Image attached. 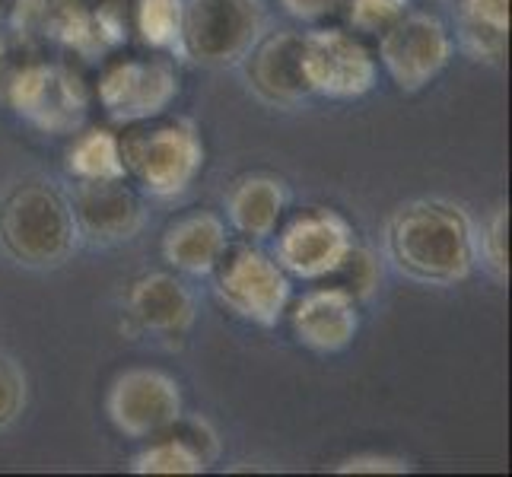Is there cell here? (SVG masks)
<instances>
[{
    "label": "cell",
    "instance_id": "cell-1",
    "mask_svg": "<svg viewBox=\"0 0 512 477\" xmlns=\"http://www.w3.org/2000/svg\"><path fill=\"white\" fill-rule=\"evenodd\" d=\"M388 255L423 284H458L478 261V236L462 207L446 201H411L388 220Z\"/></svg>",
    "mask_w": 512,
    "mask_h": 477
},
{
    "label": "cell",
    "instance_id": "cell-2",
    "mask_svg": "<svg viewBox=\"0 0 512 477\" xmlns=\"http://www.w3.org/2000/svg\"><path fill=\"white\" fill-rule=\"evenodd\" d=\"M77 245L70 201L48 179L16 182L0 198V249L26 268H58Z\"/></svg>",
    "mask_w": 512,
    "mask_h": 477
},
{
    "label": "cell",
    "instance_id": "cell-3",
    "mask_svg": "<svg viewBox=\"0 0 512 477\" xmlns=\"http://www.w3.org/2000/svg\"><path fill=\"white\" fill-rule=\"evenodd\" d=\"M125 179L150 198H179L204 169V144L188 118H150L118 134Z\"/></svg>",
    "mask_w": 512,
    "mask_h": 477
},
{
    "label": "cell",
    "instance_id": "cell-4",
    "mask_svg": "<svg viewBox=\"0 0 512 477\" xmlns=\"http://www.w3.org/2000/svg\"><path fill=\"white\" fill-rule=\"evenodd\" d=\"M7 20L39 45L105 58L128 39V0H16Z\"/></svg>",
    "mask_w": 512,
    "mask_h": 477
},
{
    "label": "cell",
    "instance_id": "cell-5",
    "mask_svg": "<svg viewBox=\"0 0 512 477\" xmlns=\"http://www.w3.org/2000/svg\"><path fill=\"white\" fill-rule=\"evenodd\" d=\"M93 96L115 125L128 128L137 121L166 115L179 96V67L166 51H109L93 80Z\"/></svg>",
    "mask_w": 512,
    "mask_h": 477
},
{
    "label": "cell",
    "instance_id": "cell-6",
    "mask_svg": "<svg viewBox=\"0 0 512 477\" xmlns=\"http://www.w3.org/2000/svg\"><path fill=\"white\" fill-rule=\"evenodd\" d=\"M0 102L45 134H74L90 112L93 90L74 64L48 58L42 48L7 86Z\"/></svg>",
    "mask_w": 512,
    "mask_h": 477
},
{
    "label": "cell",
    "instance_id": "cell-7",
    "mask_svg": "<svg viewBox=\"0 0 512 477\" xmlns=\"http://www.w3.org/2000/svg\"><path fill=\"white\" fill-rule=\"evenodd\" d=\"M210 274H214L220 303L261 328H274L293 299L290 274L280 268L274 255L258 249L252 239L226 242Z\"/></svg>",
    "mask_w": 512,
    "mask_h": 477
},
{
    "label": "cell",
    "instance_id": "cell-8",
    "mask_svg": "<svg viewBox=\"0 0 512 477\" xmlns=\"http://www.w3.org/2000/svg\"><path fill=\"white\" fill-rule=\"evenodd\" d=\"M299 74L312 96L360 99L373 93L379 61L357 32L319 23L312 32H299Z\"/></svg>",
    "mask_w": 512,
    "mask_h": 477
},
{
    "label": "cell",
    "instance_id": "cell-9",
    "mask_svg": "<svg viewBox=\"0 0 512 477\" xmlns=\"http://www.w3.org/2000/svg\"><path fill=\"white\" fill-rule=\"evenodd\" d=\"M261 23L258 0H182L175 48L204 67L236 64L261 39Z\"/></svg>",
    "mask_w": 512,
    "mask_h": 477
},
{
    "label": "cell",
    "instance_id": "cell-10",
    "mask_svg": "<svg viewBox=\"0 0 512 477\" xmlns=\"http://www.w3.org/2000/svg\"><path fill=\"white\" fill-rule=\"evenodd\" d=\"M376 61L398 90L417 93L449 67L452 32L443 23V16L411 7L379 32Z\"/></svg>",
    "mask_w": 512,
    "mask_h": 477
},
{
    "label": "cell",
    "instance_id": "cell-11",
    "mask_svg": "<svg viewBox=\"0 0 512 477\" xmlns=\"http://www.w3.org/2000/svg\"><path fill=\"white\" fill-rule=\"evenodd\" d=\"M353 245V226L331 207H299L274 229V258L296 280H325Z\"/></svg>",
    "mask_w": 512,
    "mask_h": 477
},
{
    "label": "cell",
    "instance_id": "cell-12",
    "mask_svg": "<svg viewBox=\"0 0 512 477\" xmlns=\"http://www.w3.org/2000/svg\"><path fill=\"white\" fill-rule=\"evenodd\" d=\"M182 385L160 369H125L105 395V414L128 439H150L182 420Z\"/></svg>",
    "mask_w": 512,
    "mask_h": 477
},
{
    "label": "cell",
    "instance_id": "cell-13",
    "mask_svg": "<svg viewBox=\"0 0 512 477\" xmlns=\"http://www.w3.org/2000/svg\"><path fill=\"white\" fill-rule=\"evenodd\" d=\"M284 315L296 341L315 353H341L360 331V303L334 284L309 287L303 296L290 299Z\"/></svg>",
    "mask_w": 512,
    "mask_h": 477
},
{
    "label": "cell",
    "instance_id": "cell-14",
    "mask_svg": "<svg viewBox=\"0 0 512 477\" xmlns=\"http://www.w3.org/2000/svg\"><path fill=\"white\" fill-rule=\"evenodd\" d=\"M70 214H74L77 236L96 245L128 242L144 223V207H140V198L128 179L77 182L74 198H70Z\"/></svg>",
    "mask_w": 512,
    "mask_h": 477
},
{
    "label": "cell",
    "instance_id": "cell-15",
    "mask_svg": "<svg viewBox=\"0 0 512 477\" xmlns=\"http://www.w3.org/2000/svg\"><path fill=\"white\" fill-rule=\"evenodd\" d=\"M125 318L134 331L156 338H182L194 322V299L169 271H147L125 290Z\"/></svg>",
    "mask_w": 512,
    "mask_h": 477
},
{
    "label": "cell",
    "instance_id": "cell-16",
    "mask_svg": "<svg viewBox=\"0 0 512 477\" xmlns=\"http://www.w3.org/2000/svg\"><path fill=\"white\" fill-rule=\"evenodd\" d=\"M144 443L131 462L134 474H201L217 458V436L201 420L182 417Z\"/></svg>",
    "mask_w": 512,
    "mask_h": 477
},
{
    "label": "cell",
    "instance_id": "cell-17",
    "mask_svg": "<svg viewBox=\"0 0 512 477\" xmlns=\"http://www.w3.org/2000/svg\"><path fill=\"white\" fill-rule=\"evenodd\" d=\"M249 83L264 102L293 105L306 93L299 74V32H271L249 48Z\"/></svg>",
    "mask_w": 512,
    "mask_h": 477
},
{
    "label": "cell",
    "instance_id": "cell-18",
    "mask_svg": "<svg viewBox=\"0 0 512 477\" xmlns=\"http://www.w3.org/2000/svg\"><path fill=\"white\" fill-rule=\"evenodd\" d=\"M226 242V223L210 210H194V214L172 220L163 229L160 252L172 271L204 277L214 271Z\"/></svg>",
    "mask_w": 512,
    "mask_h": 477
},
{
    "label": "cell",
    "instance_id": "cell-19",
    "mask_svg": "<svg viewBox=\"0 0 512 477\" xmlns=\"http://www.w3.org/2000/svg\"><path fill=\"white\" fill-rule=\"evenodd\" d=\"M287 185L274 175H242L226 194V220L242 239H271L277 223L287 214Z\"/></svg>",
    "mask_w": 512,
    "mask_h": 477
},
{
    "label": "cell",
    "instance_id": "cell-20",
    "mask_svg": "<svg viewBox=\"0 0 512 477\" xmlns=\"http://www.w3.org/2000/svg\"><path fill=\"white\" fill-rule=\"evenodd\" d=\"M455 39L468 58L503 64L509 45V0H455Z\"/></svg>",
    "mask_w": 512,
    "mask_h": 477
},
{
    "label": "cell",
    "instance_id": "cell-21",
    "mask_svg": "<svg viewBox=\"0 0 512 477\" xmlns=\"http://www.w3.org/2000/svg\"><path fill=\"white\" fill-rule=\"evenodd\" d=\"M64 169L74 182H109L125 179L121 166V144L112 128H77L64 153Z\"/></svg>",
    "mask_w": 512,
    "mask_h": 477
},
{
    "label": "cell",
    "instance_id": "cell-22",
    "mask_svg": "<svg viewBox=\"0 0 512 477\" xmlns=\"http://www.w3.org/2000/svg\"><path fill=\"white\" fill-rule=\"evenodd\" d=\"M182 0H128V29L153 51L179 45Z\"/></svg>",
    "mask_w": 512,
    "mask_h": 477
},
{
    "label": "cell",
    "instance_id": "cell-23",
    "mask_svg": "<svg viewBox=\"0 0 512 477\" xmlns=\"http://www.w3.org/2000/svg\"><path fill=\"white\" fill-rule=\"evenodd\" d=\"M325 280L334 287H341L344 293H350L357 303H363V299H369L379 287V261L373 252L363 249V245H350L344 258L338 261V268Z\"/></svg>",
    "mask_w": 512,
    "mask_h": 477
},
{
    "label": "cell",
    "instance_id": "cell-24",
    "mask_svg": "<svg viewBox=\"0 0 512 477\" xmlns=\"http://www.w3.org/2000/svg\"><path fill=\"white\" fill-rule=\"evenodd\" d=\"M404 10H411V0H344L341 4L344 20L357 35H379Z\"/></svg>",
    "mask_w": 512,
    "mask_h": 477
},
{
    "label": "cell",
    "instance_id": "cell-25",
    "mask_svg": "<svg viewBox=\"0 0 512 477\" xmlns=\"http://www.w3.org/2000/svg\"><path fill=\"white\" fill-rule=\"evenodd\" d=\"M506 236H509V210L497 207L484 226L481 242H478V255L484 258V264L497 277L509 274V242H506Z\"/></svg>",
    "mask_w": 512,
    "mask_h": 477
},
{
    "label": "cell",
    "instance_id": "cell-26",
    "mask_svg": "<svg viewBox=\"0 0 512 477\" xmlns=\"http://www.w3.org/2000/svg\"><path fill=\"white\" fill-rule=\"evenodd\" d=\"M26 404V382L7 357H0V430L16 420Z\"/></svg>",
    "mask_w": 512,
    "mask_h": 477
},
{
    "label": "cell",
    "instance_id": "cell-27",
    "mask_svg": "<svg viewBox=\"0 0 512 477\" xmlns=\"http://www.w3.org/2000/svg\"><path fill=\"white\" fill-rule=\"evenodd\" d=\"M408 458L398 455H376V452H363V455H350L338 465L341 474H401L408 471Z\"/></svg>",
    "mask_w": 512,
    "mask_h": 477
},
{
    "label": "cell",
    "instance_id": "cell-28",
    "mask_svg": "<svg viewBox=\"0 0 512 477\" xmlns=\"http://www.w3.org/2000/svg\"><path fill=\"white\" fill-rule=\"evenodd\" d=\"M344 0H280L287 16H293L296 23H309V26H319L325 23L328 16L341 13Z\"/></svg>",
    "mask_w": 512,
    "mask_h": 477
},
{
    "label": "cell",
    "instance_id": "cell-29",
    "mask_svg": "<svg viewBox=\"0 0 512 477\" xmlns=\"http://www.w3.org/2000/svg\"><path fill=\"white\" fill-rule=\"evenodd\" d=\"M13 4H16V0H0V23H4V20H7V16H10Z\"/></svg>",
    "mask_w": 512,
    "mask_h": 477
}]
</instances>
